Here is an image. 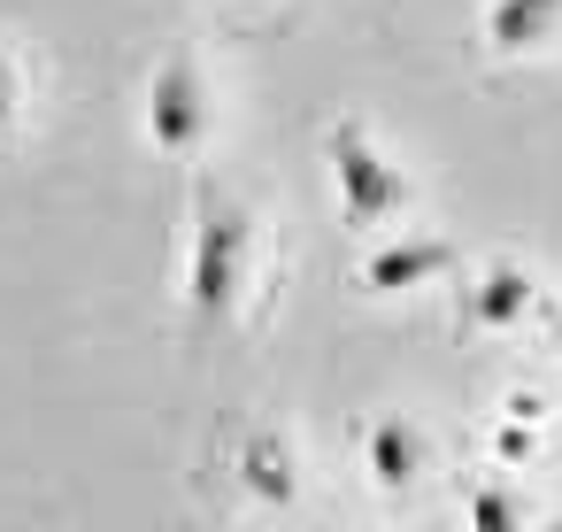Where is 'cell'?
Segmentation results:
<instances>
[{"instance_id": "cell-1", "label": "cell", "mask_w": 562, "mask_h": 532, "mask_svg": "<svg viewBox=\"0 0 562 532\" xmlns=\"http://www.w3.org/2000/svg\"><path fill=\"white\" fill-rule=\"evenodd\" d=\"M247 270H255V209L232 186L201 178V193H193V240H186V317L201 332L224 324L239 309V293H247Z\"/></svg>"}, {"instance_id": "cell-2", "label": "cell", "mask_w": 562, "mask_h": 532, "mask_svg": "<svg viewBox=\"0 0 562 532\" xmlns=\"http://www.w3.org/2000/svg\"><path fill=\"white\" fill-rule=\"evenodd\" d=\"M324 155H331V186H339V209H347V224H362V232H378V224H393V217H408V178H401V163L355 124V117H339L331 132H324Z\"/></svg>"}, {"instance_id": "cell-3", "label": "cell", "mask_w": 562, "mask_h": 532, "mask_svg": "<svg viewBox=\"0 0 562 532\" xmlns=\"http://www.w3.org/2000/svg\"><path fill=\"white\" fill-rule=\"evenodd\" d=\"M147 140H155V155H170V163H201V147H209V124H216V101H209V70L178 47V55H162L155 63V78H147Z\"/></svg>"}, {"instance_id": "cell-4", "label": "cell", "mask_w": 562, "mask_h": 532, "mask_svg": "<svg viewBox=\"0 0 562 532\" xmlns=\"http://www.w3.org/2000/svg\"><path fill=\"white\" fill-rule=\"evenodd\" d=\"M447 270H454V240H378L355 263V286L362 293H416V286H439Z\"/></svg>"}, {"instance_id": "cell-5", "label": "cell", "mask_w": 562, "mask_h": 532, "mask_svg": "<svg viewBox=\"0 0 562 532\" xmlns=\"http://www.w3.org/2000/svg\"><path fill=\"white\" fill-rule=\"evenodd\" d=\"M477 40H485V55H501V63L547 55V47L562 40V0H485Z\"/></svg>"}, {"instance_id": "cell-6", "label": "cell", "mask_w": 562, "mask_h": 532, "mask_svg": "<svg viewBox=\"0 0 562 532\" xmlns=\"http://www.w3.org/2000/svg\"><path fill=\"white\" fill-rule=\"evenodd\" d=\"M362 470H370V486H385V494H408V486L431 470L424 424H408V417H378V424L362 432Z\"/></svg>"}, {"instance_id": "cell-7", "label": "cell", "mask_w": 562, "mask_h": 532, "mask_svg": "<svg viewBox=\"0 0 562 532\" xmlns=\"http://www.w3.org/2000/svg\"><path fill=\"white\" fill-rule=\"evenodd\" d=\"M531 301H539V278H531L524 263H485L477 286H470V317H477L485 332H516V324L531 317Z\"/></svg>"}, {"instance_id": "cell-8", "label": "cell", "mask_w": 562, "mask_h": 532, "mask_svg": "<svg viewBox=\"0 0 562 532\" xmlns=\"http://www.w3.org/2000/svg\"><path fill=\"white\" fill-rule=\"evenodd\" d=\"M239 478H247L262 501L285 509V501H293V455H285V440H278V432H255V440L239 447Z\"/></svg>"}, {"instance_id": "cell-9", "label": "cell", "mask_w": 562, "mask_h": 532, "mask_svg": "<svg viewBox=\"0 0 562 532\" xmlns=\"http://www.w3.org/2000/svg\"><path fill=\"white\" fill-rule=\"evenodd\" d=\"M470 524H477V532H516V524H524V501L501 494V486H477V494H470Z\"/></svg>"}, {"instance_id": "cell-10", "label": "cell", "mask_w": 562, "mask_h": 532, "mask_svg": "<svg viewBox=\"0 0 562 532\" xmlns=\"http://www.w3.org/2000/svg\"><path fill=\"white\" fill-rule=\"evenodd\" d=\"M16 124H24V70L0 55V140H9Z\"/></svg>"}, {"instance_id": "cell-11", "label": "cell", "mask_w": 562, "mask_h": 532, "mask_svg": "<svg viewBox=\"0 0 562 532\" xmlns=\"http://www.w3.org/2000/svg\"><path fill=\"white\" fill-rule=\"evenodd\" d=\"M501 417H516V424H547V401H539L531 386H516V394H501Z\"/></svg>"}, {"instance_id": "cell-12", "label": "cell", "mask_w": 562, "mask_h": 532, "mask_svg": "<svg viewBox=\"0 0 562 532\" xmlns=\"http://www.w3.org/2000/svg\"><path fill=\"white\" fill-rule=\"evenodd\" d=\"M547 347H554V355H562V309H554V317H547Z\"/></svg>"}]
</instances>
